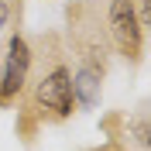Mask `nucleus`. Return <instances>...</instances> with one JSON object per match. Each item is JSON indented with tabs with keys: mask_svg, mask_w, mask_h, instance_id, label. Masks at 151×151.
Wrapping results in <instances>:
<instances>
[{
	"mask_svg": "<svg viewBox=\"0 0 151 151\" xmlns=\"http://www.w3.org/2000/svg\"><path fill=\"white\" fill-rule=\"evenodd\" d=\"M141 31H144V24L134 14V0H113L110 4V38H113V45H117L120 55L137 58V52H141Z\"/></svg>",
	"mask_w": 151,
	"mask_h": 151,
	"instance_id": "1",
	"label": "nucleus"
},
{
	"mask_svg": "<svg viewBox=\"0 0 151 151\" xmlns=\"http://www.w3.org/2000/svg\"><path fill=\"white\" fill-rule=\"evenodd\" d=\"M38 106L41 110H52L55 117H69L72 113V76H69L65 65H55L52 72L38 83V93H35Z\"/></svg>",
	"mask_w": 151,
	"mask_h": 151,
	"instance_id": "2",
	"label": "nucleus"
},
{
	"mask_svg": "<svg viewBox=\"0 0 151 151\" xmlns=\"http://www.w3.org/2000/svg\"><path fill=\"white\" fill-rule=\"evenodd\" d=\"M28 69H31V48L21 35H14L7 45V62L0 65V96L4 100L21 93V86L28 79Z\"/></svg>",
	"mask_w": 151,
	"mask_h": 151,
	"instance_id": "3",
	"label": "nucleus"
},
{
	"mask_svg": "<svg viewBox=\"0 0 151 151\" xmlns=\"http://www.w3.org/2000/svg\"><path fill=\"white\" fill-rule=\"evenodd\" d=\"M72 100H79L83 106H96L100 100V69L83 65L72 79Z\"/></svg>",
	"mask_w": 151,
	"mask_h": 151,
	"instance_id": "4",
	"label": "nucleus"
},
{
	"mask_svg": "<svg viewBox=\"0 0 151 151\" xmlns=\"http://www.w3.org/2000/svg\"><path fill=\"white\" fill-rule=\"evenodd\" d=\"M7 24V7H4V0H0V28Z\"/></svg>",
	"mask_w": 151,
	"mask_h": 151,
	"instance_id": "5",
	"label": "nucleus"
}]
</instances>
